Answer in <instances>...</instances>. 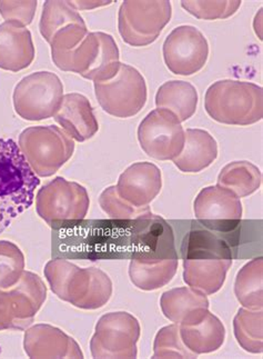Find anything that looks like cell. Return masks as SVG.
I'll list each match as a JSON object with an SVG mask.
<instances>
[{"label":"cell","mask_w":263,"mask_h":359,"mask_svg":"<svg viewBox=\"0 0 263 359\" xmlns=\"http://www.w3.org/2000/svg\"><path fill=\"white\" fill-rule=\"evenodd\" d=\"M39 30L51 51L65 53L75 48L88 35V28L79 11L69 1H45Z\"/></svg>","instance_id":"obj_14"},{"label":"cell","mask_w":263,"mask_h":359,"mask_svg":"<svg viewBox=\"0 0 263 359\" xmlns=\"http://www.w3.org/2000/svg\"><path fill=\"white\" fill-rule=\"evenodd\" d=\"M218 157V142L207 130L187 129L185 145L173 164L183 172L194 174L209 167Z\"/></svg>","instance_id":"obj_23"},{"label":"cell","mask_w":263,"mask_h":359,"mask_svg":"<svg viewBox=\"0 0 263 359\" xmlns=\"http://www.w3.org/2000/svg\"><path fill=\"white\" fill-rule=\"evenodd\" d=\"M234 294L242 307L255 311L262 309V257L255 258L238 271L234 283Z\"/></svg>","instance_id":"obj_30"},{"label":"cell","mask_w":263,"mask_h":359,"mask_svg":"<svg viewBox=\"0 0 263 359\" xmlns=\"http://www.w3.org/2000/svg\"><path fill=\"white\" fill-rule=\"evenodd\" d=\"M164 62L172 74L191 76L207 64L209 43L198 28L183 25L170 32L162 47Z\"/></svg>","instance_id":"obj_15"},{"label":"cell","mask_w":263,"mask_h":359,"mask_svg":"<svg viewBox=\"0 0 263 359\" xmlns=\"http://www.w3.org/2000/svg\"><path fill=\"white\" fill-rule=\"evenodd\" d=\"M262 184V172L250 161H232L221 169L218 186L227 188L239 198L253 195Z\"/></svg>","instance_id":"obj_29"},{"label":"cell","mask_w":263,"mask_h":359,"mask_svg":"<svg viewBox=\"0 0 263 359\" xmlns=\"http://www.w3.org/2000/svg\"><path fill=\"white\" fill-rule=\"evenodd\" d=\"M141 335L139 320L127 311L100 317L90 341L94 358H137Z\"/></svg>","instance_id":"obj_12"},{"label":"cell","mask_w":263,"mask_h":359,"mask_svg":"<svg viewBox=\"0 0 263 359\" xmlns=\"http://www.w3.org/2000/svg\"><path fill=\"white\" fill-rule=\"evenodd\" d=\"M54 118L76 142H86L99 130L92 104L86 96L77 93L64 95Z\"/></svg>","instance_id":"obj_20"},{"label":"cell","mask_w":263,"mask_h":359,"mask_svg":"<svg viewBox=\"0 0 263 359\" xmlns=\"http://www.w3.org/2000/svg\"><path fill=\"white\" fill-rule=\"evenodd\" d=\"M171 16L172 6L168 0H127L119 8V34L128 45L145 47L157 41Z\"/></svg>","instance_id":"obj_8"},{"label":"cell","mask_w":263,"mask_h":359,"mask_svg":"<svg viewBox=\"0 0 263 359\" xmlns=\"http://www.w3.org/2000/svg\"><path fill=\"white\" fill-rule=\"evenodd\" d=\"M39 185L18 144L0 138V233L34 204Z\"/></svg>","instance_id":"obj_3"},{"label":"cell","mask_w":263,"mask_h":359,"mask_svg":"<svg viewBox=\"0 0 263 359\" xmlns=\"http://www.w3.org/2000/svg\"><path fill=\"white\" fill-rule=\"evenodd\" d=\"M197 355L191 353L180 336L179 324H172L162 328L157 332L153 341L152 358H197Z\"/></svg>","instance_id":"obj_33"},{"label":"cell","mask_w":263,"mask_h":359,"mask_svg":"<svg viewBox=\"0 0 263 359\" xmlns=\"http://www.w3.org/2000/svg\"><path fill=\"white\" fill-rule=\"evenodd\" d=\"M43 273L55 295L77 309L96 311L113 296L111 277L96 267L80 269L69 260L55 258L46 264Z\"/></svg>","instance_id":"obj_2"},{"label":"cell","mask_w":263,"mask_h":359,"mask_svg":"<svg viewBox=\"0 0 263 359\" xmlns=\"http://www.w3.org/2000/svg\"><path fill=\"white\" fill-rule=\"evenodd\" d=\"M115 188L121 198L134 206H149L162 191V172L152 163H136L120 175Z\"/></svg>","instance_id":"obj_19"},{"label":"cell","mask_w":263,"mask_h":359,"mask_svg":"<svg viewBox=\"0 0 263 359\" xmlns=\"http://www.w3.org/2000/svg\"><path fill=\"white\" fill-rule=\"evenodd\" d=\"M90 206L88 191L78 182L56 177L36 195V210L50 227L85 219Z\"/></svg>","instance_id":"obj_11"},{"label":"cell","mask_w":263,"mask_h":359,"mask_svg":"<svg viewBox=\"0 0 263 359\" xmlns=\"http://www.w3.org/2000/svg\"><path fill=\"white\" fill-rule=\"evenodd\" d=\"M24 271V256L14 243L0 241V290L18 282Z\"/></svg>","instance_id":"obj_34"},{"label":"cell","mask_w":263,"mask_h":359,"mask_svg":"<svg viewBox=\"0 0 263 359\" xmlns=\"http://www.w3.org/2000/svg\"><path fill=\"white\" fill-rule=\"evenodd\" d=\"M170 258H179L171 226L155 214L134 220L132 259L160 262Z\"/></svg>","instance_id":"obj_17"},{"label":"cell","mask_w":263,"mask_h":359,"mask_svg":"<svg viewBox=\"0 0 263 359\" xmlns=\"http://www.w3.org/2000/svg\"><path fill=\"white\" fill-rule=\"evenodd\" d=\"M179 258L143 262L132 259L129 264V277L138 290L151 292L160 290L169 284L177 273Z\"/></svg>","instance_id":"obj_26"},{"label":"cell","mask_w":263,"mask_h":359,"mask_svg":"<svg viewBox=\"0 0 263 359\" xmlns=\"http://www.w3.org/2000/svg\"><path fill=\"white\" fill-rule=\"evenodd\" d=\"M140 147L156 161H173L185 145V129L175 114L166 109L152 110L138 127Z\"/></svg>","instance_id":"obj_13"},{"label":"cell","mask_w":263,"mask_h":359,"mask_svg":"<svg viewBox=\"0 0 263 359\" xmlns=\"http://www.w3.org/2000/svg\"><path fill=\"white\" fill-rule=\"evenodd\" d=\"M24 348L29 358H83L78 343L60 328L48 324L30 326L24 332Z\"/></svg>","instance_id":"obj_18"},{"label":"cell","mask_w":263,"mask_h":359,"mask_svg":"<svg viewBox=\"0 0 263 359\" xmlns=\"http://www.w3.org/2000/svg\"><path fill=\"white\" fill-rule=\"evenodd\" d=\"M236 341L251 354L263 353V311L242 307L234 319Z\"/></svg>","instance_id":"obj_31"},{"label":"cell","mask_w":263,"mask_h":359,"mask_svg":"<svg viewBox=\"0 0 263 359\" xmlns=\"http://www.w3.org/2000/svg\"><path fill=\"white\" fill-rule=\"evenodd\" d=\"M204 109L217 123L249 126L262 119V88L248 81H215L206 91Z\"/></svg>","instance_id":"obj_4"},{"label":"cell","mask_w":263,"mask_h":359,"mask_svg":"<svg viewBox=\"0 0 263 359\" xmlns=\"http://www.w3.org/2000/svg\"><path fill=\"white\" fill-rule=\"evenodd\" d=\"M94 95L102 109L117 118H130L145 107L148 93L145 78L130 65L121 64L115 77L94 83Z\"/></svg>","instance_id":"obj_7"},{"label":"cell","mask_w":263,"mask_h":359,"mask_svg":"<svg viewBox=\"0 0 263 359\" xmlns=\"http://www.w3.org/2000/svg\"><path fill=\"white\" fill-rule=\"evenodd\" d=\"M37 1H5L0 0V15L5 22H16L22 26L31 24L37 9Z\"/></svg>","instance_id":"obj_36"},{"label":"cell","mask_w":263,"mask_h":359,"mask_svg":"<svg viewBox=\"0 0 263 359\" xmlns=\"http://www.w3.org/2000/svg\"><path fill=\"white\" fill-rule=\"evenodd\" d=\"M115 1H69L70 5L73 6L76 11H92V9L98 8V7H104V6H109Z\"/></svg>","instance_id":"obj_37"},{"label":"cell","mask_w":263,"mask_h":359,"mask_svg":"<svg viewBox=\"0 0 263 359\" xmlns=\"http://www.w3.org/2000/svg\"><path fill=\"white\" fill-rule=\"evenodd\" d=\"M198 91L188 81H170L159 87L156 94V106L175 114L180 123L194 115L198 106Z\"/></svg>","instance_id":"obj_25"},{"label":"cell","mask_w":263,"mask_h":359,"mask_svg":"<svg viewBox=\"0 0 263 359\" xmlns=\"http://www.w3.org/2000/svg\"><path fill=\"white\" fill-rule=\"evenodd\" d=\"M232 259H183V280L192 290L213 295L222 288Z\"/></svg>","instance_id":"obj_24"},{"label":"cell","mask_w":263,"mask_h":359,"mask_svg":"<svg viewBox=\"0 0 263 359\" xmlns=\"http://www.w3.org/2000/svg\"><path fill=\"white\" fill-rule=\"evenodd\" d=\"M47 299V287L37 273L24 271L14 286L0 290V330H26Z\"/></svg>","instance_id":"obj_9"},{"label":"cell","mask_w":263,"mask_h":359,"mask_svg":"<svg viewBox=\"0 0 263 359\" xmlns=\"http://www.w3.org/2000/svg\"><path fill=\"white\" fill-rule=\"evenodd\" d=\"M51 58L62 72L79 74L94 83L115 77L120 69V53L113 36L88 32L77 47L65 53L51 51Z\"/></svg>","instance_id":"obj_5"},{"label":"cell","mask_w":263,"mask_h":359,"mask_svg":"<svg viewBox=\"0 0 263 359\" xmlns=\"http://www.w3.org/2000/svg\"><path fill=\"white\" fill-rule=\"evenodd\" d=\"M18 147L38 177H50L73 157L75 140L56 126H34L19 136Z\"/></svg>","instance_id":"obj_6"},{"label":"cell","mask_w":263,"mask_h":359,"mask_svg":"<svg viewBox=\"0 0 263 359\" xmlns=\"http://www.w3.org/2000/svg\"><path fill=\"white\" fill-rule=\"evenodd\" d=\"M194 210L199 223L217 233L234 231L243 212L239 197L218 185L201 189L194 199Z\"/></svg>","instance_id":"obj_16"},{"label":"cell","mask_w":263,"mask_h":359,"mask_svg":"<svg viewBox=\"0 0 263 359\" xmlns=\"http://www.w3.org/2000/svg\"><path fill=\"white\" fill-rule=\"evenodd\" d=\"M35 60L31 32L16 22L0 24V69L18 73Z\"/></svg>","instance_id":"obj_21"},{"label":"cell","mask_w":263,"mask_h":359,"mask_svg":"<svg viewBox=\"0 0 263 359\" xmlns=\"http://www.w3.org/2000/svg\"><path fill=\"white\" fill-rule=\"evenodd\" d=\"M183 259H232L230 245L209 229H192L181 246Z\"/></svg>","instance_id":"obj_28"},{"label":"cell","mask_w":263,"mask_h":359,"mask_svg":"<svg viewBox=\"0 0 263 359\" xmlns=\"http://www.w3.org/2000/svg\"><path fill=\"white\" fill-rule=\"evenodd\" d=\"M160 307L166 319L181 324L200 309H209V299L191 287H178L162 294Z\"/></svg>","instance_id":"obj_27"},{"label":"cell","mask_w":263,"mask_h":359,"mask_svg":"<svg viewBox=\"0 0 263 359\" xmlns=\"http://www.w3.org/2000/svg\"><path fill=\"white\" fill-rule=\"evenodd\" d=\"M51 228L52 257L89 260L132 258L134 220L81 219Z\"/></svg>","instance_id":"obj_1"},{"label":"cell","mask_w":263,"mask_h":359,"mask_svg":"<svg viewBox=\"0 0 263 359\" xmlns=\"http://www.w3.org/2000/svg\"><path fill=\"white\" fill-rule=\"evenodd\" d=\"M64 85L51 72H38L22 78L15 87L13 100L17 115L28 121L54 117L62 104Z\"/></svg>","instance_id":"obj_10"},{"label":"cell","mask_w":263,"mask_h":359,"mask_svg":"<svg viewBox=\"0 0 263 359\" xmlns=\"http://www.w3.org/2000/svg\"><path fill=\"white\" fill-rule=\"evenodd\" d=\"M179 326L183 344L197 356L220 349L226 339L225 325L209 309L194 322Z\"/></svg>","instance_id":"obj_22"},{"label":"cell","mask_w":263,"mask_h":359,"mask_svg":"<svg viewBox=\"0 0 263 359\" xmlns=\"http://www.w3.org/2000/svg\"><path fill=\"white\" fill-rule=\"evenodd\" d=\"M241 6L240 0L228 1H199V0H183L181 7L189 14L200 20H215L227 19L234 16Z\"/></svg>","instance_id":"obj_35"},{"label":"cell","mask_w":263,"mask_h":359,"mask_svg":"<svg viewBox=\"0 0 263 359\" xmlns=\"http://www.w3.org/2000/svg\"><path fill=\"white\" fill-rule=\"evenodd\" d=\"M99 205L101 210L113 219L136 220L148 217L152 214L150 207H136L129 201L121 198L115 186L106 188L100 194Z\"/></svg>","instance_id":"obj_32"}]
</instances>
